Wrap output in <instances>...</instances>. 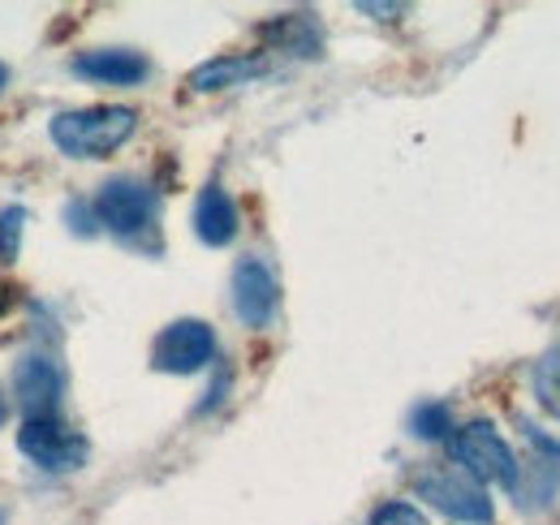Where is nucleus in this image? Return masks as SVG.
<instances>
[{"label":"nucleus","mask_w":560,"mask_h":525,"mask_svg":"<svg viewBox=\"0 0 560 525\" xmlns=\"http://www.w3.org/2000/svg\"><path fill=\"white\" fill-rule=\"evenodd\" d=\"M410 427H415V435H419V440H444V435L453 431V422H448V409H444L440 400H431V405H419V409H415V418H410Z\"/></svg>","instance_id":"15"},{"label":"nucleus","mask_w":560,"mask_h":525,"mask_svg":"<svg viewBox=\"0 0 560 525\" xmlns=\"http://www.w3.org/2000/svg\"><path fill=\"white\" fill-rule=\"evenodd\" d=\"M211 358H215V331L203 319H177L151 345V366L164 375H195Z\"/></svg>","instance_id":"5"},{"label":"nucleus","mask_w":560,"mask_h":525,"mask_svg":"<svg viewBox=\"0 0 560 525\" xmlns=\"http://www.w3.org/2000/svg\"><path fill=\"white\" fill-rule=\"evenodd\" d=\"M453 457L479 482H495V487H509V491L517 487V457L491 422H466L453 435Z\"/></svg>","instance_id":"3"},{"label":"nucleus","mask_w":560,"mask_h":525,"mask_svg":"<svg viewBox=\"0 0 560 525\" xmlns=\"http://www.w3.org/2000/svg\"><path fill=\"white\" fill-rule=\"evenodd\" d=\"M4 86H9V66L0 61V91H4Z\"/></svg>","instance_id":"19"},{"label":"nucleus","mask_w":560,"mask_h":525,"mask_svg":"<svg viewBox=\"0 0 560 525\" xmlns=\"http://www.w3.org/2000/svg\"><path fill=\"white\" fill-rule=\"evenodd\" d=\"M22 233H26V207H4L0 211V262H18Z\"/></svg>","instance_id":"14"},{"label":"nucleus","mask_w":560,"mask_h":525,"mask_svg":"<svg viewBox=\"0 0 560 525\" xmlns=\"http://www.w3.org/2000/svg\"><path fill=\"white\" fill-rule=\"evenodd\" d=\"M280 306V284L264 259H242L233 267V311L246 328H268Z\"/></svg>","instance_id":"8"},{"label":"nucleus","mask_w":560,"mask_h":525,"mask_svg":"<svg viewBox=\"0 0 560 525\" xmlns=\"http://www.w3.org/2000/svg\"><path fill=\"white\" fill-rule=\"evenodd\" d=\"M268 69L264 57H250V52H237V57H215L208 66H199L190 73V91H224V86H242L250 78H259Z\"/></svg>","instance_id":"11"},{"label":"nucleus","mask_w":560,"mask_h":525,"mask_svg":"<svg viewBox=\"0 0 560 525\" xmlns=\"http://www.w3.org/2000/svg\"><path fill=\"white\" fill-rule=\"evenodd\" d=\"M18 448L48 474H70L86 460V440L70 431L61 418H26L18 427Z\"/></svg>","instance_id":"4"},{"label":"nucleus","mask_w":560,"mask_h":525,"mask_svg":"<svg viewBox=\"0 0 560 525\" xmlns=\"http://www.w3.org/2000/svg\"><path fill=\"white\" fill-rule=\"evenodd\" d=\"M139 130V113L135 108H117V104H95V108H73L52 121V142L57 151H66L70 160H108L117 155L130 133Z\"/></svg>","instance_id":"1"},{"label":"nucleus","mask_w":560,"mask_h":525,"mask_svg":"<svg viewBox=\"0 0 560 525\" xmlns=\"http://www.w3.org/2000/svg\"><path fill=\"white\" fill-rule=\"evenodd\" d=\"M13 302H18V289H13L9 280H0V319L13 311Z\"/></svg>","instance_id":"17"},{"label":"nucleus","mask_w":560,"mask_h":525,"mask_svg":"<svg viewBox=\"0 0 560 525\" xmlns=\"http://www.w3.org/2000/svg\"><path fill=\"white\" fill-rule=\"evenodd\" d=\"M195 233L203 246H229L237 237V202L229 198V190L208 186L199 202H195Z\"/></svg>","instance_id":"10"},{"label":"nucleus","mask_w":560,"mask_h":525,"mask_svg":"<svg viewBox=\"0 0 560 525\" xmlns=\"http://www.w3.org/2000/svg\"><path fill=\"white\" fill-rule=\"evenodd\" d=\"M73 73L86 82H100V86H139L151 73V61L130 48H95V52L73 57Z\"/></svg>","instance_id":"9"},{"label":"nucleus","mask_w":560,"mask_h":525,"mask_svg":"<svg viewBox=\"0 0 560 525\" xmlns=\"http://www.w3.org/2000/svg\"><path fill=\"white\" fill-rule=\"evenodd\" d=\"M9 422V396H4V388H0V427Z\"/></svg>","instance_id":"18"},{"label":"nucleus","mask_w":560,"mask_h":525,"mask_svg":"<svg viewBox=\"0 0 560 525\" xmlns=\"http://www.w3.org/2000/svg\"><path fill=\"white\" fill-rule=\"evenodd\" d=\"M95 215H100V224L108 233L139 237L142 229L151 224V215H155V195H151V186H142L135 177H117L95 195Z\"/></svg>","instance_id":"7"},{"label":"nucleus","mask_w":560,"mask_h":525,"mask_svg":"<svg viewBox=\"0 0 560 525\" xmlns=\"http://www.w3.org/2000/svg\"><path fill=\"white\" fill-rule=\"evenodd\" d=\"M66 393V375L48 353H22L13 362V405L26 418H57V405Z\"/></svg>","instance_id":"6"},{"label":"nucleus","mask_w":560,"mask_h":525,"mask_svg":"<svg viewBox=\"0 0 560 525\" xmlns=\"http://www.w3.org/2000/svg\"><path fill=\"white\" fill-rule=\"evenodd\" d=\"M535 400L544 405V413H552L560 422V349H548L535 362Z\"/></svg>","instance_id":"13"},{"label":"nucleus","mask_w":560,"mask_h":525,"mask_svg":"<svg viewBox=\"0 0 560 525\" xmlns=\"http://www.w3.org/2000/svg\"><path fill=\"white\" fill-rule=\"evenodd\" d=\"M415 491H419L427 504H435L444 517L462 525H488L495 517L488 491L475 474H466L462 465H431L415 478Z\"/></svg>","instance_id":"2"},{"label":"nucleus","mask_w":560,"mask_h":525,"mask_svg":"<svg viewBox=\"0 0 560 525\" xmlns=\"http://www.w3.org/2000/svg\"><path fill=\"white\" fill-rule=\"evenodd\" d=\"M264 35H268L272 44H280V48L298 52V57H315V52H319V26H315L311 13H289V18L272 22Z\"/></svg>","instance_id":"12"},{"label":"nucleus","mask_w":560,"mask_h":525,"mask_svg":"<svg viewBox=\"0 0 560 525\" xmlns=\"http://www.w3.org/2000/svg\"><path fill=\"white\" fill-rule=\"evenodd\" d=\"M366 525H427V517H422L415 504H406V500H388V504H380L371 513Z\"/></svg>","instance_id":"16"}]
</instances>
